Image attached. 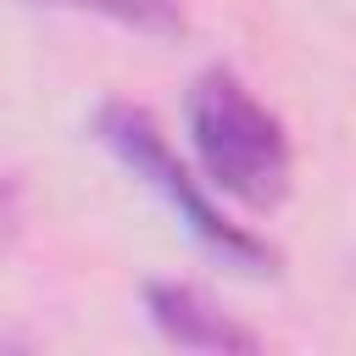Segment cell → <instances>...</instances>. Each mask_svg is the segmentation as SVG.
Returning a JSON list of instances; mask_svg holds the SVG:
<instances>
[{
  "label": "cell",
  "mask_w": 356,
  "mask_h": 356,
  "mask_svg": "<svg viewBox=\"0 0 356 356\" xmlns=\"http://www.w3.org/2000/svg\"><path fill=\"white\" fill-rule=\"evenodd\" d=\"M61 6L111 17V22H122L134 33H156V39L184 33V0H61Z\"/></svg>",
  "instance_id": "277c9868"
},
{
  "label": "cell",
  "mask_w": 356,
  "mask_h": 356,
  "mask_svg": "<svg viewBox=\"0 0 356 356\" xmlns=\"http://www.w3.org/2000/svg\"><path fill=\"white\" fill-rule=\"evenodd\" d=\"M184 111H189V139L206 167V184H217L250 211H273L289 195V178H295L289 134L234 72L222 67L200 72L189 83Z\"/></svg>",
  "instance_id": "6da1fadb"
},
{
  "label": "cell",
  "mask_w": 356,
  "mask_h": 356,
  "mask_svg": "<svg viewBox=\"0 0 356 356\" xmlns=\"http://www.w3.org/2000/svg\"><path fill=\"white\" fill-rule=\"evenodd\" d=\"M145 312L184 350H261V339L195 284H145Z\"/></svg>",
  "instance_id": "3957f363"
},
{
  "label": "cell",
  "mask_w": 356,
  "mask_h": 356,
  "mask_svg": "<svg viewBox=\"0 0 356 356\" xmlns=\"http://www.w3.org/2000/svg\"><path fill=\"white\" fill-rule=\"evenodd\" d=\"M95 134L106 139V150H111L139 184H150V189L167 200V211L195 234L200 250H211V256H217L222 267H234V273H273V261H278L273 245L256 239V234H245L239 222H228V217L206 200V189H200L195 172L172 156V145L161 139V128H156L150 111L111 100V106H100Z\"/></svg>",
  "instance_id": "7a4b0ae2"
},
{
  "label": "cell",
  "mask_w": 356,
  "mask_h": 356,
  "mask_svg": "<svg viewBox=\"0 0 356 356\" xmlns=\"http://www.w3.org/2000/svg\"><path fill=\"white\" fill-rule=\"evenodd\" d=\"M17 222H22V200H17V184H11L6 172H0V250L11 245Z\"/></svg>",
  "instance_id": "5b68a950"
}]
</instances>
